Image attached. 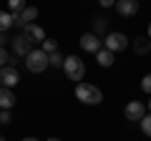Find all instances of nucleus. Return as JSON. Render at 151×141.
Masks as SVG:
<instances>
[{
  "instance_id": "nucleus-1",
  "label": "nucleus",
  "mask_w": 151,
  "mask_h": 141,
  "mask_svg": "<svg viewBox=\"0 0 151 141\" xmlns=\"http://www.w3.org/2000/svg\"><path fill=\"white\" fill-rule=\"evenodd\" d=\"M76 98L81 103H86V106H98V103L103 101V93L98 86H93V83H76Z\"/></svg>"
},
{
  "instance_id": "nucleus-2",
  "label": "nucleus",
  "mask_w": 151,
  "mask_h": 141,
  "mask_svg": "<svg viewBox=\"0 0 151 141\" xmlns=\"http://www.w3.org/2000/svg\"><path fill=\"white\" fill-rule=\"evenodd\" d=\"M63 73L68 81H83V76H86V63H83L78 55H65L63 60Z\"/></svg>"
},
{
  "instance_id": "nucleus-3",
  "label": "nucleus",
  "mask_w": 151,
  "mask_h": 141,
  "mask_svg": "<svg viewBox=\"0 0 151 141\" xmlns=\"http://www.w3.org/2000/svg\"><path fill=\"white\" fill-rule=\"evenodd\" d=\"M48 65H50L48 63V53L40 50V48H33L30 53L25 55V68L30 70V73H43Z\"/></svg>"
},
{
  "instance_id": "nucleus-4",
  "label": "nucleus",
  "mask_w": 151,
  "mask_h": 141,
  "mask_svg": "<svg viewBox=\"0 0 151 141\" xmlns=\"http://www.w3.org/2000/svg\"><path fill=\"white\" fill-rule=\"evenodd\" d=\"M129 35L126 33H106V40H103V48L111 50V53H121V50L129 48Z\"/></svg>"
},
{
  "instance_id": "nucleus-5",
  "label": "nucleus",
  "mask_w": 151,
  "mask_h": 141,
  "mask_svg": "<svg viewBox=\"0 0 151 141\" xmlns=\"http://www.w3.org/2000/svg\"><path fill=\"white\" fill-rule=\"evenodd\" d=\"M78 43H81V48L86 50V53H93V55H96L98 50L103 48V40H101V35H96V33H83Z\"/></svg>"
},
{
  "instance_id": "nucleus-6",
  "label": "nucleus",
  "mask_w": 151,
  "mask_h": 141,
  "mask_svg": "<svg viewBox=\"0 0 151 141\" xmlns=\"http://www.w3.org/2000/svg\"><path fill=\"white\" fill-rule=\"evenodd\" d=\"M10 43H13V50H15V55H23V58H25V55L33 50V40L28 38L25 33H18L15 38H10Z\"/></svg>"
},
{
  "instance_id": "nucleus-7",
  "label": "nucleus",
  "mask_w": 151,
  "mask_h": 141,
  "mask_svg": "<svg viewBox=\"0 0 151 141\" xmlns=\"http://www.w3.org/2000/svg\"><path fill=\"white\" fill-rule=\"evenodd\" d=\"M18 81H20V73H18L13 65L0 68V86H3V88H15Z\"/></svg>"
},
{
  "instance_id": "nucleus-8",
  "label": "nucleus",
  "mask_w": 151,
  "mask_h": 141,
  "mask_svg": "<svg viewBox=\"0 0 151 141\" xmlns=\"http://www.w3.org/2000/svg\"><path fill=\"white\" fill-rule=\"evenodd\" d=\"M13 18H15V20H13V25H18V28H23V30H25V28L38 18V8H35V5H28L23 13H18V15H13Z\"/></svg>"
},
{
  "instance_id": "nucleus-9",
  "label": "nucleus",
  "mask_w": 151,
  "mask_h": 141,
  "mask_svg": "<svg viewBox=\"0 0 151 141\" xmlns=\"http://www.w3.org/2000/svg\"><path fill=\"white\" fill-rule=\"evenodd\" d=\"M124 116L129 121H141L146 116V106L141 101H129V103H126V109H124Z\"/></svg>"
},
{
  "instance_id": "nucleus-10",
  "label": "nucleus",
  "mask_w": 151,
  "mask_h": 141,
  "mask_svg": "<svg viewBox=\"0 0 151 141\" xmlns=\"http://www.w3.org/2000/svg\"><path fill=\"white\" fill-rule=\"evenodd\" d=\"M116 13L124 18H131L139 13V0H116Z\"/></svg>"
},
{
  "instance_id": "nucleus-11",
  "label": "nucleus",
  "mask_w": 151,
  "mask_h": 141,
  "mask_svg": "<svg viewBox=\"0 0 151 141\" xmlns=\"http://www.w3.org/2000/svg\"><path fill=\"white\" fill-rule=\"evenodd\" d=\"M23 33H25L28 38L33 40V45H40V43H43L45 38H48V35H45V30H43L40 25H38V23H30V25H28V28H25Z\"/></svg>"
},
{
  "instance_id": "nucleus-12",
  "label": "nucleus",
  "mask_w": 151,
  "mask_h": 141,
  "mask_svg": "<svg viewBox=\"0 0 151 141\" xmlns=\"http://www.w3.org/2000/svg\"><path fill=\"white\" fill-rule=\"evenodd\" d=\"M15 93H13V88H3L0 86V109H5V111H13L15 109Z\"/></svg>"
},
{
  "instance_id": "nucleus-13",
  "label": "nucleus",
  "mask_w": 151,
  "mask_h": 141,
  "mask_svg": "<svg viewBox=\"0 0 151 141\" xmlns=\"http://www.w3.org/2000/svg\"><path fill=\"white\" fill-rule=\"evenodd\" d=\"M113 60H116V53H111V50H106V48H101L96 53V63L101 65V68H111Z\"/></svg>"
},
{
  "instance_id": "nucleus-14",
  "label": "nucleus",
  "mask_w": 151,
  "mask_h": 141,
  "mask_svg": "<svg viewBox=\"0 0 151 141\" xmlns=\"http://www.w3.org/2000/svg\"><path fill=\"white\" fill-rule=\"evenodd\" d=\"M151 50V40L149 38H136L134 40V53L136 55H146Z\"/></svg>"
},
{
  "instance_id": "nucleus-15",
  "label": "nucleus",
  "mask_w": 151,
  "mask_h": 141,
  "mask_svg": "<svg viewBox=\"0 0 151 141\" xmlns=\"http://www.w3.org/2000/svg\"><path fill=\"white\" fill-rule=\"evenodd\" d=\"M13 13H5V10H0V33H8L13 28Z\"/></svg>"
},
{
  "instance_id": "nucleus-16",
  "label": "nucleus",
  "mask_w": 151,
  "mask_h": 141,
  "mask_svg": "<svg viewBox=\"0 0 151 141\" xmlns=\"http://www.w3.org/2000/svg\"><path fill=\"white\" fill-rule=\"evenodd\" d=\"M91 25H93V30H91V33H96V35H101V33H106V30H108V20H106V18H93Z\"/></svg>"
},
{
  "instance_id": "nucleus-17",
  "label": "nucleus",
  "mask_w": 151,
  "mask_h": 141,
  "mask_svg": "<svg viewBox=\"0 0 151 141\" xmlns=\"http://www.w3.org/2000/svg\"><path fill=\"white\" fill-rule=\"evenodd\" d=\"M8 8H10L13 15H18V13H23L28 8V3H25V0H8Z\"/></svg>"
},
{
  "instance_id": "nucleus-18",
  "label": "nucleus",
  "mask_w": 151,
  "mask_h": 141,
  "mask_svg": "<svg viewBox=\"0 0 151 141\" xmlns=\"http://www.w3.org/2000/svg\"><path fill=\"white\" fill-rule=\"evenodd\" d=\"M63 60H65V55H60V50H55V53L48 55V63L53 65V68H63Z\"/></svg>"
},
{
  "instance_id": "nucleus-19",
  "label": "nucleus",
  "mask_w": 151,
  "mask_h": 141,
  "mask_svg": "<svg viewBox=\"0 0 151 141\" xmlns=\"http://www.w3.org/2000/svg\"><path fill=\"white\" fill-rule=\"evenodd\" d=\"M40 50H45V53L50 55V53H55V50H58V43H55L53 38H45L43 43H40Z\"/></svg>"
},
{
  "instance_id": "nucleus-20",
  "label": "nucleus",
  "mask_w": 151,
  "mask_h": 141,
  "mask_svg": "<svg viewBox=\"0 0 151 141\" xmlns=\"http://www.w3.org/2000/svg\"><path fill=\"white\" fill-rule=\"evenodd\" d=\"M139 124H141V131H144L146 136H151V114H149V116H144Z\"/></svg>"
},
{
  "instance_id": "nucleus-21",
  "label": "nucleus",
  "mask_w": 151,
  "mask_h": 141,
  "mask_svg": "<svg viewBox=\"0 0 151 141\" xmlns=\"http://www.w3.org/2000/svg\"><path fill=\"white\" fill-rule=\"evenodd\" d=\"M141 91H144V93H149V96H151V73H146V76L141 78Z\"/></svg>"
},
{
  "instance_id": "nucleus-22",
  "label": "nucleus",
  "mask_w": 151,
  "mask_h": 141,
  "mask_svg": "<svg viewBox=\"0 0 151 141\" xmlns=\"http://www.w3.org/2000/svg\"><path fill=\"white\" fill-rule=\"evenodd\" d=\"M5 65H10V53L5 48H0V68H5Z\"/></svg>"
},
{
  "instance_id": "nucleus-23",
  "label": "nucleus",
  "mask_w": 151,
  "mask_h": 141,
  "mask_svg": "<svg viewBox=\"0 0 151 141\" xmlns=\"http://www.w3.org/2000/svg\"><path fill=\"white\" fill-rule=\"evenodd\" d=\"M10 119H13V116H10V111L0 109V124H3V126H8V124H10Z\"/></svg>"
},
{
  "instance_id": "nucleus-24",
  "label": "nucleus",
  "mask_w": 151,
  "mask_h": 141,
  "mask_svg": "<svg viewBox=\"0 0 151 141\" xmlns=\"http://www.w3.org/2000/svg\"><path fill=\"white\" fill-rule=\"evenodd\" d=\"M98 3H101L103 8H113V5H116V0H98Z\"/></svg>"
},
{
  "instance_id": "nucleus-25",
  "label": "nucleus",
  "mask_w": 151,
  "mask_h": 141,
  "mask_svg": "<svg viewBox=\"0 0 151 141\" xmlns=\"http://www.w3.org/2000/svg\"><path fill=\"white\" fill-rule=\"evenodd\" d=\"M8 40H10V38H8L5 33H0V48H5V43H8Z\"/></svg>"
},
{
  "instance_id": "nucleus-26",
  "label": "nucleus",
  "mask_w": 151,
  "mask_h": 141,
  "mask_svg": "<svg viewBox=\"0 0 151 141\" xmlns=\"http://www.w3.org/2000/svg\"><path fill=\"white\" fill-rule=\"evenodd\" d=\"M146 38L151 40V23H149V30H146Z\"/></svg>"
},
{
  "instance_id": "nucleus-27",
  "label": "nucleus",
  "mask_w": 151,
  "mask_h": 141,
  "mask_svg": "<svg viewBox=\"0 0 151 141\" xmlns=\"http://www.w3.org/2000/svg\"><path fill=\"white\" fill-rule=\"evenodd\" d=\"M23 141H40V139H33V136H28V139H23Z\"/></svg>"
},
{
  "instance_id": "nucleus-28",
  "label": "nucleus",
  "mask_w": 151,
  "mask_h": 141,
  "mask_svg": "<svg viewBox=\"0 0 151 141\" xmlns=\"http://www.w3.org/2000/svg\"><path fill=\"white\" fill-rule=\"evenodd\" d=\"M45 141H60V139H55V136H53V139H45Z\"/></svg>"
},
{
  "instance_id": "nucleus-29",
  "label": "nucleus",
  "mask_w": 151,
  "mask_h": 141,
  "mask_svg": "<svg viewBox=\"0 0 151 141\" xmlns=\"http://www.w3.org/2000/svg\"><path fill=\"white\" fill-rule=\"evenodd\" d=\"M149 111H151V98H149Z\"/></svg>"
},
{
  "instance_id": "nucleus-30",
  "label": "nucleus",
  "mask_w": 151,
  "mask_h": 141,
  "mask_svg": "<svg viewBox=\"0 0 151 141\" xmlns=\"http://www.w3.org/2000/svg\"><path fill=\"white\" fill-rule=\"evenodd\" d=\"M0 141H5V139H3V136H0Z\"/></svg>"
}]
</instances>
